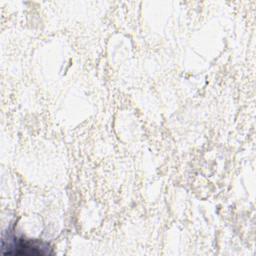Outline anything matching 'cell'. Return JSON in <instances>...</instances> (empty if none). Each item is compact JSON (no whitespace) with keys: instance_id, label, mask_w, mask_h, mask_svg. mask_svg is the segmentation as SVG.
<instances>
[{"instance_id":"obj_1","label":"cell","mask_w":256,"mask_h":256,"mask_svg":"<svg viewBox=\"0 0 256 256\" xmlns=\"http://www.w3.org/2000/svg\"><path fill=\"white\" fill-rule=\"evenodd\" d=\"M2 252L5 255H26L41 256L51 254V248L45 242L19 238L15 235H3Z\"/></svg>"}]
</instances>
